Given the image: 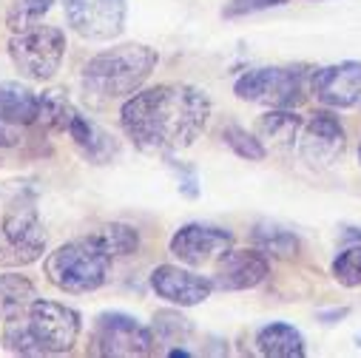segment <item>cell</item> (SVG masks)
<instances>
[{
    "mask_svg": "<svg viewBox=\"0 0 361 358\" xmlns=\"http://www.w3.org/2000/svg\"><path fill=\"white\" fill-rule=\"evenodd\" d=\"M111 253L103 242L92 236H80L60 245L54 253L46 256V279L63 293H92L109 282L111 273Z\"/></svg>",
    "mask_w": 361,
    "mask_h": 358,
    "instance_id": "3957f363",
    "label": "cell"
},
{
    "mask_svg": "<svg viewBox=\"0 0 361 358\" xmlns=\"http://www.w3.org/2000/svg\"><path fill=\"white\" fill-rule=\"evenodd\" d=\"M54 0H12L9 12H6V23L12 32H23L35 23H40L46 18V12L51 9Z\"/></svg>",
    "mask_w": 361,
    "mask_h": 358,
    "instance_id": "603a6c76",
    "label": "cell"
},
{
    "mask_svg": "<svg viewBox=\"0 0 361 358\" xmlns=\"http://www.w3.org/2000/svg\"><path fill=\"white\" fill-rule=\"evenodd\" d=\"M154 333H157V341L162 344H179L191 335V321L173 310H162L154 316Z\"/></svg>",
    "mask_w": 361,
    "mask_h": 358,
    "instance_id": "cb8c5ba5",
    "label": "cell"
},
{
    "mask_svg": "<svg viewBox=\"0 0 361 358\" xmlns=\"http://www.w3.org/2000/svg\"><path fill=\"white\" fill-rule=\"evenodd\" d=\"M157 51L142 43H123L100 51L82 68V85L88 94L103 100H120L140 92V85L157 68Z\"/></svg>",
    "mask_w": 361,
    "mask_h": 358,
    "instance_id": "7a4b0ae2",
    "label": "cell"
},
{
    "mask_svg": "<svg viewBox=\"0 0 361 358\" xmlns=\"http://www.w3.org/2000/svg\"><path fill=\"white\" fill-rule=\"evenodd\" d=\"M40 94L20 82H0V148H15L23 140V128L37 125Z\"/></svg>",
    "mask_w": 361,
    "mask_h": 358,
    "instance_id": "30bf717a",
    "label": "cell"
},
{
    "mask_svg": "<svg viewBox=\"0 0 361 358\" xmlns=\"http://www.w3.org/2000/svg\"><path fill=\"white\" fill-rule=\"evenodd\" d=\"M358 162H361V148H358Z\"/></svg>",
    "mask_w": 361,
    "mask_h": 358,
    "instance_id": "f1b7e54d",
    "label": "cell"
},
{
    "mask_svg": "<svg viewBox=\"0 0 361 358\" xmlns=\"http://www.w3.org/2000/svg\"><path fill=\"white\" fill-rule=\"evenodd\" d=\"M151 288L159 299H165L171 304L194 307V304H202L214 293V279L185 271V267H179V264H159L151 273Z\"/></svg>",
    "mask_w": 361,
    "mask_h": 358,
    "instance_id": "5bb4252c",
    "label": "cell"
},
{
    "mask_svg": "<svg viewBox=\"0 0 361 358\" xmlns=\"http://www.w3.org/2000/svg\"><path fill=\"white\" fill-rule=\"evenodd\" d=\"M299 154L310 165H333L344 151V128L330 111H316L299 131Z\"/></svg>",
    "mask_w": 361,
    "mask_h": 358,
    "instance_id": "7c38bea8",
    "label": "cell"
},
{
    "mask_svg": "<svg viewBox=\"0 0 361 358\" xmlns=\"http://www.w3.org/2000/svg\"><path fill=\"white\" fill-rule=\"evenodd\" d=\"M288 0H231L222 9L225 18H242V15H253V12H264V9H276L285 6Z\"/></svg>",
    "mask_w": 361,
    "mask_h": 358,
    "instance_id": "4316f807",
    "label": "cell"
},
{
    "mask_svg": "<svg viewBox=\"0 0 361 358\" xmlns=\"http://www.w3.org/2000/svg\"><path fill=\"white\" fill-rule=\"evenodd\" d=\"M208 117V94L185 82L145 88L131 94L120 109L123 131L140 151H183L200 140Z\"/></svg>",
    "mask_w": 361,
    "mask_h": 358,
    "instance_id": "6da1fadb",
    "label": "cell"
},
{
    "mask_svg": "<svg viewBox=\"0 0 361 358\" xmlns=\"http://www.w3.org/2000/svg\"><path fill=\"white\" fill-rule=\"evenodd\" d=\"M35 299H37V288L26 276H18V273L0 276V316L4 319L26 313Z\"/></svg>",
    "mask_w": 361,
    "mask_h": 358,
    "instance_id": "d6986e66",
    "label": "cell"
},
{
    "mask_svg": "<svg viewBox=\"0 0 361 358\" xmlns=\"http://www.w3.org/2000/svg\"><path fill=\"white\" fill-rule=\"evenodd\" d=\"M46 253V233L32 202H15L0 222V264H32Z\"/></svg>",
    "mask_w": 361,
    "mask_h": 358,
    "instance_id": "8992f818",
    "label": "cell"
},
{
    "mask_svg": "<svg viewBox=\"0 0 361 358\" xmlns=\"http://www.w3.org/2000/svg\"><path fill=\"white\" fill-rule=\"evenodd\" d=\"M299 131H302V120L290 109H270L256 123L259 140H270L274 145H285V148H290L299 140Z\"/></svg>",
    "mask_w": 361,
    "mask_h": 358,
    "instance_id": "e0dca14e",
    "label": "cell"
},
{
    "mask_svg": "<svg viewBox=\"0 0 361 358\" xmlns=\"http://www.w3.org/2000/svg\"><path fill=\"white\" fill-rule=\"evenodd\" d=\"M310 88L327 109H358L361 106V63L344 60L313 71Z\"/></svg>",
    "mask_w": 361,
    "mask_h": 358,
    "instance_id": "8fae6325",
    "label": "cell"
},
{
    "mask_svg": "<svg viewBox=\"0 0 361 358\" xmlns=\"http://www.w3.org/2000/svg\"><path fill=\"white\" fill-rule=\"evenodd\" d=\"M94 236L103 242V247H106L111 256H131V253H137V247H140V233H137V228L123 225V222H111V225L100 228Z\"/></svg>",
    "mask_w": 361,
    "mask_h": 358,
    "instance_id": "7402d4cb",
    "label": "cell"
},
{
    "mask_svg": "<svg viewBox=\"0 0 361 358\" xmlns=\"http://www.w3.org/2000/svg\"><path fill=\"white\" fill-rule=\"evenodd\" d=\"M77 117V109L63 92H46L40 94V109H37V125L54 134H66L71 120Z\"/></svg>",
    "mask_w": 361,
    "mask_h": 358,
    "instance_id": "ffe728a7",
    "label": "cell"
},
{
    "mask_svg": "<svg viewBox=\"0 0 361 358\" xmlns=\"http://www.w3.org/2000/svg\"><path fill=\"white\" fill-rule=\"evenodd\" d=\"M4 347L9 352H15V355H46L43 347L37 344V338L32 335L29 321H26L23 313L6 319V324H4Z\"/></svg>",
    "mask_w": 361,
    "mask_h": 358,
    "instance_id": "44dd1931",
    "label": "cell"
},
{
    "mask_svg": "<svg viewBox=\"0 0 361 358\" xmlns=\"http://www.w3.org/2000/svg\"><path fill=\"white\" fill-rule=\"evenodd\" d=\"M341 316H347V310H333V313H324L322 319H341Z\"/></svg>",
    "mask_w": 361,
    "mask_h": 358,
    "instance_id": "83f0119b",
    "label": "cell"
},
{
    "mask_svg": "<svg viewBox=\"0 0 361 358\" xmlns=\"http://www.w3.org/2000/svg\"><path fill=\"white\" fill-rule=\"evenodd\" d=\"M333 279L344 288H361V245H353L336 256Z\"/></svg>",
    "mask_w": 361,
    "mask_h": 358,
    "instance_id": "484cf974",
    "label": "cell"
},
{
    "mask_svg": "<svg viewBox=\"0 0 361 358\" xmlns=\"http://www.w3.org/2000/svg\"><path fill=\"white\" fill-rule=\"evenodd\" d=\"M233 236L225 228H211V225H183L171 236V253L194 267L208 264L211 259H219L225 250H231Z\"/></svg>",
    "mask_w": 361,
    "mask_h": 358,
    "instance_id": "4fadbf2b",
    "label": "cell"
},
{
    "mask_svg": "<svg viewBox=\"0 0 361 358\" xmlns=\"http://www.w3.org/2000/svg\"><path fill=\"white\" fill-rule=\"evenodd\" d=\"M253 247H259L264 256H276V259H290L299 250V239L293 230L274 225V222H259L250 233Z\"/></svg>",
    "mask_w": 361,
    "mask_h": 358,
    "instance_id": "ac0fdd59",
    "label": "cell"
},
{
    "mask_svg": "<svg viewBox=\"0 0 361 358\" xmlns=\"http://www.w3.org/2000/svg\"><path fill=\"white\" fill-rule=\"evenodd\" d=\"M267 256L253 250H225L214 271V288L219 290H250L267 279Z\"/></svg>",
    "mask_w": 361,
    "mask_h": 358,
    "instance_id": "9a60e30c",
    "label": "cell"
},
{
    "mask_svg": "<svg viewBox=\"0 0 361 358\" xmlns=\"http://www.w3.org/2000/svg\"><path fill=\"white\" fill-rule=\"evenodd\" d=\"M66 23L92 43L120 37L126 29V0H63Z\"/></svg>",
    "mask_w": 361,
    "mask_h": 358,
    "instance_id": "9c48e42d",
    "label": "cell"
},
{
    "mask_svg": "<svg viewBox=\"0 0 361 358\" xmlns=\"http://www.w3.org/2000/svg\"><path fill=\"white\" fill-rule=\"evenodd\" d=\"M9 57L26 80H51L66 57V35L57 26L35 23L23 32H12Z\"/></svg>",
    "mask_w": 361,
    "mask_h": 358,
    "instance_id": "277c9868",
    "label": "cell"
},
{
    "mask_svg": "<svg viewBox=\"0 0 361 358\" xmlns=\"http://www.w3.org/2000/svg\"><path fill=\"white\" fill-rule=\"evenodd\" d=\"M256 350L267 358H302L305 355V338L293 324L274 321L259 330Z\"/></svg>",
    "mask_w": 361,
    "mask_h": 358,
    "instance_id": "2e32d148",
    "label": "cell"
},
{
    "mask_svg": "<svg viewBox=\"0 0 361 358\" xmlns=\"http://www.w3.org/2000/svg\"><path fill=\"white\" fill-rule=\"evenodd\" d=\"M26 321L46 355L68 352L80 335V313L49 299H35L26 310Z\"/></svg>",
    "mask_w": 361,
    "mask_h": 358,
    "instance_id": "ba28073f",
    "label": "cell"
},
{
    "mask_svg": "<svg viewBox=\"0 0 361 358\" xmlns=\"http://www.w3.org/2000/svg\"><path fill=\"white\" fill-rule=\"evenodd\" d=\"M222 140H225V145L236 154V156H242V159H250V162H259V159H264V145H262V140L259 137H253V134H247L245 128H239V125H228L225 131H222Z\"/></svg>",
    "mask_w": 361,
    "mask_h": 358,
    "instance_id": "d4e9b609",
    "label": "cell"
},
{
    "mask_svg": "<svg viewBox=\"0 0 361 358\" xmlns=\"http://www.w3.org/2000/svg\"><path fill=\"white\" fill-rule=\"evenodd\" d=\"M233 94L245 103H259L267 109H293L305 97V77L299 68H253L245 71L236 85Z\"/></svg>",
    "mask_w": 361,
    "mask_h": 358,
    "instance_id": "5b68a950",
    "label": "cell"
},
{
    "mask_svg": "<svg viewBox=\"0 0 361 358\" xmlns=\"http://www.w3.org/2000/svg\"><path fill=\"white\" fill-rule=\"evenodd\" d=\"M92 352L114 355V358H134L154 352V330L126 313H100L92 330Z\"/></svg>",
    "mask_w": 361,
    "mask_h": 358,
    "instance_id": "52a82bcc",
    "label": "cell"
}]
</instances>
